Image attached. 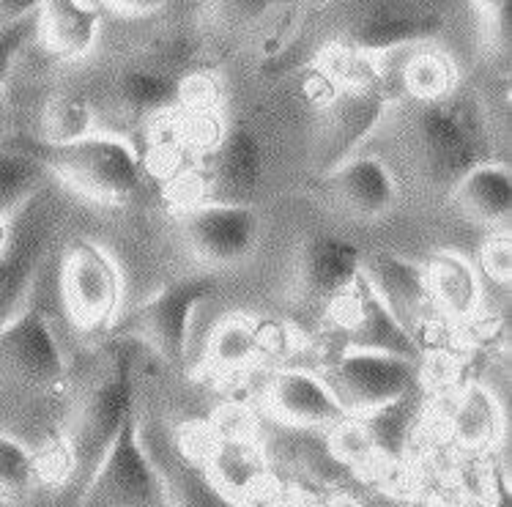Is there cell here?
Listing matches in <instances>:
<instances>
[{
  "mask_svg": "<svg viewBox=\"0 0 512 507\" xmlns=\"http://www.w3.org/2000/svg\"><path fill=\"white\" fill-rule=\"evenodd\" d=\"M326 381L348 417H367L406 395H414L419 362L381 351L345 349Z\"/></svg>",
  "mask_w": 512,
  "mask_h": 507,
  "instance_id": "cell-6",
  "label": "cell"
},
{
  "mask_svg": "<svg viewBox=\"0 0 512 507\" xmlns=\"http://www.w3.org/2000/svg\"><path fill=\"white\" fill-rule=\"evenodd\" d=\"M80 507H170L165 480L140 436V420L132 412L88 475Z\"/></svg>",
  "mask_w": 512,
  "mask_h": 507,
  "instance_id": "cell-4",
  "label": "cell"
},
{
  "mask_svg": "<svg viewBox=\"0 0 512 507\" xmlns=\"http://www.w3.org/2000/svg\"><path fill=\"white\" fill-rule=\"evenodd\" d=\"M362 277L365 283L384 305L395 313L400 324H406L411 332L425 318L428 307L433 305L428 286V272L414 261L392 250H378L365 255L362 261Z\"/></svg>",
  "mask_w": 512,
  "mask_h": 507,
  "instance_id": "cell-13",
  "label": "cell"
},
{
  "mask_svg": "<svg viewBox=\"0 0 512 507\" xmlns=\"http://www.w3.org/2000/svg\"><path fill=\"white\" fill-rule=\"evenodd\" d=\"M0 507H9V502H6V499L0 497Z\"/></svg>",
  "mask_w": 512,
  "mask_h": 507,
  "instance_id": "cell-38",
  "label": "cell"
},
{
  "mask_svg": "<svg viewBox=\"0 0 512 507\" xmlns=\"http://www.w3.org/2000/svg\"><path fill=\"white\" fill-rule=\"evenodd\" d=\"M502 412L493 395L482 387H469L460 395L455 414H452V431L466 447H485L499 436Z\"/></svg>",
  "mask_w": 512,
  "mask_h": 507,
  "instance_id": "cell-25",
  "label": "cell"
},
{
  "mask_svg": "<svg viewBox=\"0 0 512 507\" xmlns=\"http://www.w3.org/2000/svg\"><path fill=\"white\" fill-rule=\"evenodd\" d=\"M332 305H335L332 313L348 335L345 349L381 351V354L419 362V346L414 332L406 324H400L395 313L378 299L376 291L367 286L362 275L345 294L337 296Z\"/></svg>",
  "mask_w": 512,
  "mask_h": 507,
  "instance_id": "cell-12",
  "label": "cell"
},
{
  "mask_svg": "<svg viewBox=\"0 0 512 507\" xmlns=\"http://www.w3.org/2000/svg\"><path fill=\"white\" fill-rule=\"evenodd\" d=\"M132 412H135V349L129 340H121V346L110 357V368L96 381L94 390L88 392L74 420L72 439H69L74 469H88L91 475L118 434V428Z\"/></svg>",
  "mask_w": 512,
  "mask_h": 507,
  "instance_id": "cell-5",
  "label": "cell"
},
{
  "mask_svg": "<svg viewBox=\"0 0 512 507\" xmlns=\"http://www.w3.org/2000/svg\"><path fill=\"white\" fill-rule=\"evenodd\" d=\"M266 338L247 318H225L211 338V360L220 368H241L261 354Z\"/></svg>",
  "mask_w": 512,
  "mask_h": 507,
  "instance_id": "cell-27",
  "label": "cell"
},
{
  "mask_svg": "<svg viewBox=\"0 0 512 507\" xmlns=\"http://www.w3.org/2000/svg\"><path fill=\"white\" fill-rule=\"evenodd\" d=\"M455 83V69L439 53L417 55L406 69V85L414 99H441L450 94Z\"/></svg>",
  "mask_w": 512,
  "mask_h": 507,
  "instance_id": "cell-30",
  "label": "cell"
},
{
  "mask_svg": "<svg viewBox=\"0 0 512 507\" xmlns=\"http://www.w3.org/2000/svg\"><path fill=\"white\" fill-rule=\"evenodd\" d=\"M460 214L482 225H502L512 209V173L499 162H480L452 187Z\"/></svg>",
  "mask_w": 512,
  "mask_h": 507,
  "instance_id": "cell-20",
  "label": "cell"
},
{
  "mask_svg": "<svg viewBox=\"0 0 512 507\" xmlns=\"http://www.w3.org/2000/svg\"><path fill=\"white\" fill-rule=\"evenodd\" d=\"M263 222L252 203L209 201L184 220L189 247L211 266L241 264L261 242Z\"/></svg>",
  "mask_w": 512,
  "mask_h": 507,
  "instance_id": "cell-11",
  "label": "cell"
},
{
  "mask_svg": "<svg viewBox=\"0 0 512 507\" xmlns=\"http://www.w3.org/2000/svg\"><path fill=\"white\" fill-rule=\"evenodd\" d=\"M329 192L345 212L376 220L395 209L398 181L378 157H348L329 173Z\"/></svg>",
  "mask_w": 512,
  "mask_h": 507,
  "instance_id": "cell-18",
  "label": "cell"
},
{
  "mask_svg": "<svg viewBox=\"0 0 512 507\" xmlns=\"http://www.w3.org/2000/svg\"><path fill=\"white\" fill-rule=\"evenodd\" d=\"M428 272V286L433 302L450 316L469 318L480 305V277L477 269L460 253H439Z\"/></svg>",
  "mask_w": 512,
  "mask_h": 507,
  "instance_id": "cell-22",
  "label": "cell"
},
{
  "mask_svg": "<svg viewBox=\"0 0 512 507\" xmlns=\"http://www.w3.org/2000/svg\"><path fill=\"white\" fill-rule=\"evenodd\" d=\"M381 116H384V99L378 94L376 83L351 85L348 94L337 99L332 107V118L326 127V146L332 151L326 154V162L337 168L345 154L365 138V132H370Z\"/></svg>",
  "mask_w": 512,
  "mask_h": 507,
  "instance_id": "cell-21",
  "label": "cell"
},
{
  "mask_svg": "<svg viewBox=\"0 0 512 507\" xmlns=\"http://www.w3.org/2000/svg\"><path fill=\"white\" fill-rule=\"evenodd\" d=\"M474 3H477L488 17H499V14H504V6H507V0H474Z\"/></svg>",
  "mask_w": 512,
  "mask_h": 507,
  "instance_id": "cell-37",
  "label": "cell"
},
{
  "mask_svg": "<svg viewBox=\"0 0 512 507\" xmlns=\"http://www.w3.org/2000/svg\"><path fill=\"white\" fill-rule=\"evenodd\" d=\"M283 3H288V0H214V9L222 20L241 25V22H255Z\"/></svg>",
  "mask_w": 512,
  "mask_h": 507,
  "instance_id": "cell-33",
  "label": "cell"
},
{
  "mask_svg": "<svg viewBox=\"0 0 512 507\" xmlns=\"http://www.w3.org/2000/svg\"><path fill=\"white\" fill-rule=\"evenodd\" d=\"M263 179V143L250 124L230 127L211 159V201L252 203Z\"/></svg>",
  "mask_w": 512,
  "mask_h": 507,
  "instance_id": "cell-17",
  "label": "cell"
},
{
  "mask_svg": "<svg viewBox=\"0 0 512 507\" xmlns=\"http://www.w3.org/2000/svg\"><path fill=\"white\" fill-rule=\"evenodd\" d=\"M332 431V450L348 464H365L370 455H376V444L362 417H345Z\"/></svg>",
  "mask_w": 512,
  "mask_h": 507,
  "instance_id": "cell-32",
  "label": "cell"
},
{
  "mask_svg": "<svg viewBox=\"0 0 512 507\" xmlns=\"http://www.w3.org/2000/svg\"><path fill=\"white\" fill-rule=\"evenodd\" d=\"M105 3L110 9L129 14V17H146V14L165 9L170 0H105Z\"/></svg>",
  "mask_w": 512,
  "mask_h": 507,
  "instance_id": "cell-36",
  "label": "cell"
},
{
  "mask_svg": "<svg viewBox=\"0 0 512 507\" xmlns=\"http://www.w3.org/2000/svg\"><path fill=\"white\" fill-rule=\"evenodd\" d=\"M102 33V11L94 0H44L39 36L58 58L80 61L91 53Z\"/></svg>",
  "mask_w": 512,
  "mask_h": 507,
  "instance_id": "cell-19",
  "label": "cell"
},
{
  "mask_svg": "<svg viewBox=\"0 0 512 507\" xmlns=\"http://www.w3.org/2000/svg\"><path fill=\"white\" fill-rule=\"evenodd\" d=\"M220 291L217 275L184 277L146 299L132 313V332L151 343V349L170 365H184L189 351L192 316L203 302Z\"/></svg>",
  "mask_w": 512,
  "mask_h": 507,
  "instance_id": "cell-8",
  "label": "cell"
},
{
  "mask_svg": "<svg viewBox=\"0 0 512 507\" xmlns=\"http://www.w3.org/2000/svg\"><path fill=\"white\" fill-rule=\"evenodd\" d=\"M0 365L33 390H55L66 379V360L42 307L22 305L0 324Z\"/></svg>",
  "mask_w": 512,
  "mask_h": 507,
  "instance_id": "cell-10",
  "label": "cell"
},
{
  "mask_svg": "<svg viewBox=\"0 0 512 507\" xmlns=\"http://www.w3.org/2000/svg\"><path fill=\"white\" fill-rule=\"evenodd\" d=\"M47 162L22 148L0 146V220H9L47 181Z\"/></svg>",
  "mask_w": 512,
  "mask_h": 507,
  "instance_id": "cell-24",
  "label": "cell"
},
{
  "mask_svg": "<svg viewBox=\"0 0 512 507\" xmlns=\"http://www.w3.org/2000/svg\"><path fill=\"white\" fill-rule=\"evenodd\" d=\"M61 222L63 206L47 181L6 222L0 242V324L28 305L33 283L53 253Z\"/></svg>",
  "mask_w": 512,
  "mask_h": 507,
  "instance_id": "cell-2",
  "label": "cell"
},
{
  "mask_svg": "<svg viewBox=\"0 0 512 507\" xmlns=\"http://www.w3.org/2000/svg\"><path fill=\"white\" fill-rule=\"evenodd\" d=\"M61 294L66 310L83 327L107 324L124 296V277L110 250L91 239L74 242L63 258Z\"/></svg>",
  "mask_w": 512,
  "mask_h": 507,
  "instance_id": "cell-9",
  "label": "cell"
},
{
  "mask_svg": "<svg viewBox=\"0 0 512 507\" xmlns=\"http://www.w3.org/2000/svg\"><path fill=\"white\" fill-rule=\"evenodd\" d=\"M406 146L422 179L452 190L485 159L477 121L460 105L441 99H417L406 116Z\"/></svg>",
  "mask_w": 512,
  "mask_h": 507,
  "instance_id": "cell-1",
  "label": "cell"
},
{
  "mask_svg": "<svg viewBox=\"0 0 512 507\" xmlns=\"http://www.w3.org/2000/svg\"><path fill=\"white\" fill-rule=\"evenodd\" d=\"M266 401L283 423L296 428H335L348 417L329 381L310 370H280L269 381Z\"/></svg>",
  "mask_w": 512,
  "mask_h": 507,
  "instance_id": "cell-15",
  "label": "cell"
},
{
  "mask_svg": "<svg viewBox=\"0 0 512 507\" xmlns=\"http://www.w3.org/2000/svg\"><path fill=\"white\" fill-rule=\"evenodd\" d=\"M365 253L351 239L337 233H315L299 247V283L315 299L335 302L362 275Z\"/></svg>",
  "mask_w": 512,
  "mask_h": 507,
  "instance_id": "cell-16",
  "label": "cell"
},
{
  "mask_svg": "<svg viewBox=\"0 0 512 507\" xmlns=\"http://www.w3.org/2000/svg\"><path fill=\"white\" fill-rule=\"evenodd\" d=\"M444 25L447 14L436 0H356L345 36L354 53L378 55L428 42Z\"/></svg>",
  "mask_w": 512,
  "mask_h": 507,
  "instance_id": "cell-7",
  "label": "cell"
},
{
  "mask_svg": "<svg viewBox=\"0 0 512 507\" xmlns=\"http://www.w3.org/2000/svg\"><path fill=\"white\" fill-rule=\"evenodd\" d=\"M209 472L225 494L236 497V491L250 488L261 477V455L250 442L236 436L217 447V453L211 455Z\"/></svg>",
  "mask_w": 512,
  "mask_h": 507,
  "instance_id": "cell-26",
  "label": "cell"
},
{
  "mask_svg": "<svg viewBox=\"0 0 512 507\" xmlns=\"http://www.w3.org/2000/svg\"><path fill=\"white\" fill-rule=\"evenodd\" d=\"M181 96H184V83L162 69L137 66V69H126L118 77V99L124 102L126 110L140 116L170 110L176 102H181Z\"/></svg>",
  "mask_w": 512,
  "mask_h": 507,
  "instance_id": "cell-23",
  "label": "cell"
},
{
  "mask_svg": "<svg viewBox=\"0 0 512 507\" xmlns=\"http://www.w3.org/2000/svg\"><path fill=\"white\" fill-rule=\"evenodd\" d=\"M47 140L50 146H63V143H72L85 135H91L94 127V110L85 102L83 96L63 94L50 102L47 110Z\"/></svg>",
  "mask_w": 512,
  "mask_h": 507,
  "instance_id": "cell-28",
  "label": "cell"
},
{
  "mask_svg": "<svg viewBox=\"0 0 512 507\" xmlns=\"http://www.w3.org/2000/svg\"><path fill=\"white\" fill-rule=\"evenodd\" d=\"M36 477V453L17 436L0 431V497H20Z\"/></svg>",
  "mask_w": 512,
  "mask_h": 507,
  "instance_id": "cell-29",
  "label": "cell"
},
{
  "mask_svg": "<svg viewBox=\"0 0 512 507\" xmlns=\"http://www.w3.org/2000/svg\"><path fill=\"white\" fill-rule=\"evenodd\" d=\"M47 170L63 187L99 203H126L143 184V159L115 135H85L44 154Z\"/></svg>",
  "mask_w": 512,
  "mask_h": 507,
  "instance_id": "cell-3",
  "label": "cell"
},
{
  "mask_svg": "<svg viewBox=\"0 0 512 507\" xmlns=\"http://www.w3.org/2000/svg\"><path fill=\"white\" fill-rule=\"evenodd\" d=\"M510 242L507 239H496V242L485 250V266H488V272H491L496 280H507L510 277Z\"/></svg>",
  "mask_w": 512,
  "mask_h": 507,
  "instance_id": "cell-34",
  "label": "cell"
},
{
  "mask_svg": "<svg viewBox=\"0 0 512 507\" xmlns=\"http://www.w3.org/2000/svg\"><path fill=\"white\" fill-rule=\"evenodd\" d=\"M36 36H39V14H31L25 20L0 25V99H3V91L9 85V77L14 72L17 61H20V55L25 53V47Z\"/></svg>",
  "mask_w": 512,
  "mask_h": 507,
  "instance_id": "cell-31",
  "label": "cell"
},
{
  "mask_svg": "<svg viewBox=\"0 0 512 507\" xmlns=\"http://www.w3.org/2000/svg\"><path fill=\"white\" fill-rule=\"evenodd\" d=\"M44 6V0H0V25L6 22H17L39 14Z\"/></svg>",
  "mask_w": 512,
  "mask_h": 507,
  "instance_id": "cell-35",
  "label": "cell"
},
{
  "mask_svg": "<svg viewBox=\"0 0 512 507\" xmlns=\"http://www.w3.org/2000/svg\"><path fill=\"white\" fill-rule=\"evenodd\" d=\"M140 436L165 480L170 507H236L233 497L222 491L209 469L189 458L184 447L165 442L154 425L140 423Z\"/></svg>",
  "mask_w": 512,
  "mask_h": 507,
  "instance_id": "cell-14",
  "label": "cell"
}]
</instances>
